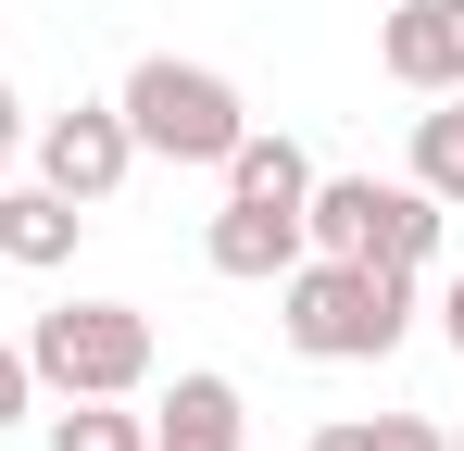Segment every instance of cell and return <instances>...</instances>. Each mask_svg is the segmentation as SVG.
I'll list each match as a JSON object with an SVG mask.
<instances>
[{
  "instance_id": "obj_1",
  "label": "cell",
  "mask_w": 464,
  "mask_h": 451,
  "mask_svg": "<svg viewBox=\"0 0 464 451\" xmlns=\"http://www.w3.org/2000/svg\"><path fill=\"white\" fill-rule=\"evenodd\" d=\"M276 289H289V351H314V364H377L414 326V276H389V264L326 251V264H289Z\"/></svg>"
},
{
  "instance_id": "obj_2",
  "label": "cell",
  "mask_w": 464,
  "mask_h": 451,
  "mask_svg": "<svg viewBox=\"0 0 464 451\" xmlns=\"http://www.w3.org/2000/svg\"><path fill=\"white\" fill-rule=\"evenodd\" d=\"M302 238L314 251H339V264H389V276H414L427 251H440V201L401 176H314V201H302Z\"/></svg>"
},
{
  "instance_id": "obj_3",
  "label": "cell",
  "mask_w": 464,
  "mask_h": 451,
  "mask_svg": "<svg viewBox=\"0 0 464 451\" xmlns=\"http://www.w3.org/2000/svg\"><path fill=\"white\" fill-rule=\"evenodd\" d=\"M25 364H38V389H63V401H126L151 376V313L139 301H63V313L25 326Z\"/></svg>"
},
{
  "instance_id": "obj_4",
  "label": "cell",
  "mask_w": 464,
  "mask_h": 451,
  "mask_svg": "<svg viewBox=\"0 0 464 451\" xmlns=\"http://www.w3.org/2000/svg\"><path fill=\"white\" fill-rule=\"evenodd\" d=\"M113 113H126V139L163 150V163H227L238 126H251L227 75H214V63H176V51H151V63L126 75V101H113Z\"/></svg>"
},
{
  "instance_id": "obj_5",
  "label": "cell",
  "mask_w": 464,
  "mask_h": 451,
  "mask_svg": "<svg viewBox=\"0 0 464 451\" xmlns=\"http://www.w3.org/2000/svg\"><path fill=\"white\" fill-rule=\"evenodd\" d=\"M126 163H139V139H126V113H113V101H76V113H51V126H38V188H63L76 214H101V201L126 188Z\"/></svg>"
},
{
  "instance_id": "obj_6",
  "label": "cell",
  "mask_w": 464,
  "mask_h": 451,
  "mask_svg": "<svg viewBox=\"0 0 464 451\" xmlns=\"http://www.w3.org/2000/svg\"><path fill=\"white\" fill-rule=\"evenodd\" d=\"M377 63L401 75V88H427V101L464 88V0H401L377 25Z\"/></svg>"
},
{
  "instance_id": "obj_7",
  "label": "cell",
  "mask_w": 464,
  "mask_h": 451,
  "mask_svg": "<svg viewBox=\"0 0 464 451\" xmlns=\"http://www.w3.org/2000/svg\"><path fill=\"white\" fill-rule=\"evenodd\" d=\"M314 238H302V214H276V201H227L214 214V238H201V264L214 276H238V289H264V276H289Z\"/></svg>"
},
{
  "instance_id": "obj_8",
  "label": "cell",
  "mask_w": 464,
  "mask_h": 451,
  "mask_svg": "<svg viewBox=\"0 0 464 451\" xmlns=\"http://www.w3.org/2000/svg\"><path fill=\"white\" fill-rule=\"evenodd\" d=\"M76 238H88V214L63 188H13V176H0V264L51 276V264H76Z\"/></svg>"
},
{
  "instance_id": "obj_9",
  "label": "cell",
  "mask_w": 464,
  "mask_h": 451,
  "mask_svg": "<svg viewBox=\"0 0 464 451\" xmlns=\"http://www.w3.org/2000/svg\"><path fill=\"white\" fill-rule=\"evenodd\" d=\"M214 176H227V201H276V214H302V201H314L302 139H264V126H238V150L214 163Z\"/></svg>"
},
{
  "instance_id": "obj_10",
  "label": "cell",
  "mask_w": 464,
  "mask_h": 451,
  "mask_svg": "<svg viewBox=\"0 0 464 451\" xmlns=\"http://www.w3.org/2000/svg\"><path fill=\"white\" fill-rule=\"evenodd\" d=\"M151 451H238V389L227 376H176L151 414Z\"/></svg>"
},
{
  "instance_id": "obj_11",
  "label": "cell",
  "mask_w": 464,
  "mask_h": 451,
  "mask_svg": "<svg viewBox=\"0 0 464 451\" xmlns=\"http://www.w3.org/2000/svg\"><path fill=\"white\" fill-rule=\"evenodd\" d=\"M414 188L440 214H464V88H440V113L414 126Z\"/></svg>"
},
{
  "instance_id": "obj_12",
  "label": "cell",
  "mask_w": 464,
  "mask_h": 451,
  "mask_svg": "<svg viewBox=\"0 0 464 451\" xmlns=\"http://www.w3.org/2000/svg\"><path fill=\"white\" fill-rule=\"evenodd\" d=\"M51 451H151V427L113 414V401H63V414H51Z\"/></svg>"
},
{
  "instance_id": "obj_13",
  "label": "cell",
  "mask_w": 464,
  "mask_h": 451,
  "mask_svg": "<svg viewBox=\"0 0 464 451\" xmlns=\"http://www.w3.org/2000/svg\"><path fill=\"white\" fill-rule=\"evenodd\" d=\"M25 401H38V364H25V351H13V339H0V427H13V414H25Z\"/></svg>"
},
{
  "instance_id": "obj_14",
  "label": "cell",
  "mask_w": 464,
  "mask_h": 451,
  "mask_svg": "<svg viewBox=\"0 0 464 451\" xmlns=\"http://www.w3.org/2000/svg\"><path fill=\"white\" fill-rule=\"evenodd\" d=\"M377 451H452V439H440L427 414H377Z\"/></svg>"
},
{
  "instance_id": "obj_15",
  "label": "cell",
  "mask_w": 464,
  "mask_h": 451,
  "mask_svg": "<svg viewBox=\"0 0 464 451\" xmlns=\"http://www.w3.org/2000/svg\"><path fill=\"white\" fill-rule=\"evenodd\" d=\"M314 451H377V427H352V414H339V427H314Z\"/></svg>"
},
{
  "instance_id": "obj_16",
  "label": "cell",
  "mask_w": 464,
  "mask_h": 451,
  "mask_svg": "<svg viewBox=\"0 0 464 451\" xmlns=\"http://www.w3.org/2000/svg\"><path fill=\"white\" fill-rule=\"evenodd\" d=\"M13 139H25V101L0 88V176H13Z\"/></svg>"
},
{
  "instance_id": "obj_17",
  "label": "cell",
  "mask_w": 464,
  "mask_h": 451,
  "mask_svg": "<svg viewBox=\"0 0 464 451\" xmlns=\"http://www.w3.org/2000/svg\"><path fill=\"white\" fill-rule=\"evenodd\" d=\"M440 326H452V351H464V276H452V301H440Z\"/></svg>"
},
{
  "instance_id": "obj_18",
  "label": "cell",
  "mask_w": 464,
  "mask_h": 451,
  "mask_svg": "<svg viewBox=\"0 0 464 451\" xmlns=\"http://www.w3.org/2000/svg\"><path fill=\"white\" fill-rule=\"evenodd\" d=\"M452 451H464V439H452Z\"/></svg>"
}]
</instances>
